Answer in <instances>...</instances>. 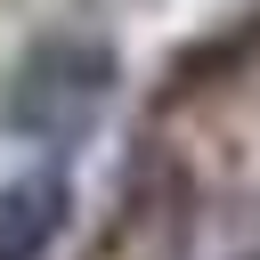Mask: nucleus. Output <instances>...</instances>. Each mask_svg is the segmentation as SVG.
Returning a JSON list of instances; mask_svg holds the SVG:
<instances>
[{"mask_svg":"<svg viewBox=\"0 0 260 260\" xmlns=\"http://www.w3.org/2000/svg\"><path fill=\"white\" fill-rule=\"evenodd\" d=\"M114 89H122L114 41L81 32V24H57V32H41V41L16 49V65L0 81V130L24 138V146H41V154H73L106 122Z\"/></svg>","mask_w":260,"mask_h":260,"instance_id":"1","label":"nucleus"},{"mask_svg":"<svg viewBox=\"0 0 260 260\" xmlns=\"http://www.w3.org/2000/svg\"><path fill=\"white\" fill-rule=\"evenodd\" d=\"M73 228V171L32 162L0 187V260H49V244Z\"/></svg>","mask_w":260,"mask_h":260,"instance_id":"2","label":"nucleus"}]
</instances>
